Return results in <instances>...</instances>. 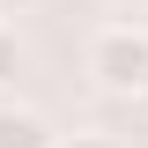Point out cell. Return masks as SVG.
<instances>
[{
    "label": "cell",
    "instance_id": "obj_1",
    "mask_svg": "<svg viewBox=\"0 0 148 148\" xmlns=\"http://www.w3.org/2000/svg\"><path fill=\"white\" fill-rule=\"evenodd\" d=\"M89 82L104 96H141V82H148V30L141 22H104L89 37Z\"/></svg>",
    "mask_w": 148,
    "mask_h": 148
},
{
    "label": "cell",
    "instance_id": "obj_2",
    "mask_svg": "<svg viewBox=\"0 0 148 148\" xmlns=\"http://www.w3.org/2000/svg\"><path fill=\"white\" fill-rule=\"evenodd\" d=\"M0 148H59V133H52L45 111H30V104H0Z\"/></svg>",
    "mask_w": 148,
    "mask_h": 148
},
{
    "label": "cell",
    "instance_id": "obj_3",
    "mask_svg": "<svg viewBox=\"0 0 148 148\" xmlns=\"http://www.w3.org/2000/svg\"><path fill=\"white\" fill-rule=\"evenodd\" d=\"M59 148H126V141H119L111 126H74V133H67Z\"/></svg>",
    "mask_w": 148,
    "mask_h": 148
},
{
    "label": "cell",
    "instance_id": "obj_4",
    "mask_svg": "<svg viewBox=\"0 0 148 148\" xmlns=\"http://www.w3.org/2000/svg\"><path fill=\"white\" fill-rule=\"evenodd\" d=\"M15 74H22V45H15V30L0 22V89H8Z\"/></svg>",
    "mask_w": 148,
    "mask_h": 148
},
{
    "label": "cell",
    "instance_id": "obj_5",
    "mask_svg": "<svg viewBox=\"0 0 148 148\" xmlns=\"http://www.w3.org/2000/svg\"><path fill=\"white\" fill-rule=\"evenodd\" d=\"M0 8H37V0H0Z\"/></svg>",
    "mask_w": 148,
    "mask_h": 148
},
{
    "label": "cell",
    "instance_id": "obj_6",
    "mask_svg": "<svg viewBox=\"0 0 148 148\" xmlns=\"http://www.w3.org/2000/svg\"><path fill=\"white\" fill-rule=\"evenodd\" d=\"M133 104H141V111H148V82H141V96H133Z\"/></svg>",
    "mask_w": 148,
    "mask_h": 148
},
{
    "label": "cell",
    "instance_id": "obj_7",
    "mask_svg": "<svg viewBox=\"0 0 148 148\" xmlns=\"http://www.w3.org/2000/svg\"><path fill=\"white\" fill-rule=\"evenodd\" d=\"M111 8H133V0H111Z\"/></svg>",
    "mask_w": 148,
    "mask_h": 148
}]
</instances>
